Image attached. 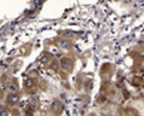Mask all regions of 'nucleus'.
Listing matches in <instances>:
<instances>
[{
    "instance_id": "5",
    "label": "nucleus",
    "mask_w": 144,
    "mask_h": 116,
    "mask_svg": "<svg viewBox=\"0 0 144 116\" xmlns=\"http://www.w3.org/2000/svg\"><path fill=\"white\" fill-rule=\"evenodd\" d=\"M59 45H61L62 47H64V48H68V47L70 46V44H69V43H67V41H62V43L59 44Z\"/></svg>"
},
{
    "instance_id": "3",
    "label": "nucleus",
    "mask_w": 144,
    "mask_h": 116,
    "mask_svg": "<svg viewBox=\"0 0 144 116\" xmlns=\"http://www.w3.org/2000/svg\"><path fill=\"white\" fill-rule=\"evenodd\" d=\"M17 102H18V97L17 96H10V98H9V103L10 104H15Z\"/></svg>"
},
{
    "instance_id": "2",
    "label": "nucleus",
    "mask_w": 144,
    "mask_h": 116,
    "mask_svg": "<svg viewBox=\"0 0 144 116\" xmlns=\"http://www.w3.org/2000/svg\"><path fill=\"white\" fill-rule=\"evenodd\" d=\"M29 104H30V106H33V108H38V106H39V99H38L36 97H32V99L29 101Z\"/></svg>"
},
{
    "instance_id": "4",
    "label": "nucleus",
    "mask_w": 144,
    "mask_h": 116,
    "mask_svg": "<svg viewBox=\"0 0 144 116\" xmlns=\"http://www.w3.org/2000/svg\"><path fill=\"white\" fill-rule=\"evenodd\" d=\"M24 85H26V87H32V86H34V81H32V79H28Z\"/></svg>"
},
{
    "instance_id": "1",
    "label": "nucleus",
    "mask_w": 144,
    "mask_h": 116,
    "mask_svg": "<svg viewBox=\"0 0 144 116\" xmlns=\"http://www.w3.org/2000/svg\"><path fill=\"white\" fill-rule=\"evenodd\" d=\"M61 67L65 70H70L72 69V64H70V60L68 59H62L61 60Z\"/></svg>"
}]
</instances>
